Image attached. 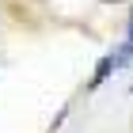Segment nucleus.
I'll use <instances>...</instances> for the list:
<instances>
[{
	"mask_svg": "<svg viewBox=\"0 0 133 133\" xmlns=\"http://www.w3.org/2000/svg\"><path fill=\"white\" fill-rule=\"evenodd\" d=\"M110 72H114V61H110V57H103V61H99V69H95V76H91V88H99V84L107 80Z\"/></svg>",
	"mask_w": 133,
	"mask_h": 133,
	"instance_id": "obj_1",
	"label": "nucleus"
},
{
	"mask_svg": "<svg viewBox=\"0 0 133 133\" xmlns=\"http://www.w3.org/2000/svg\"><path fill=\"white\" fill-rule=\"evenodd\" d=\"M125 46H133V8H129V27H125Z\"/></svg>",
	"mask_w": 133,
	"mask_h": 133,
	"instance_id": "obj_2",
	"label": "nucleus"
},
{
	"mask_svg": "<svg viewBox=\"0 0 133 133\" xmlns=\"http://www.w3.org/2000/svg\"><path fill=\"white\" fill-rule=\"evenodd\" d=\"M107 4H114V0H107Z\"/></svg>",
	"mask_w": 133,
	"mask_h": 133,
	"instance_id": "obj_3",
	"label": "nucleus"
}]
</instances>
